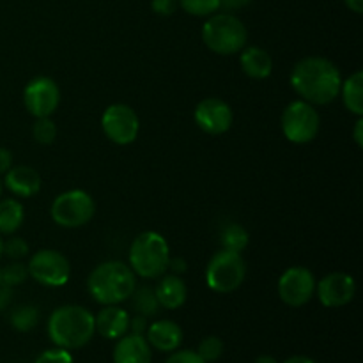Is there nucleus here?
Instances as JSON below:
<instances>
[{"mask_svg":"<svg viewBox=\"0 0 363 363\" xmlns=\"http://www.w3.org/2000/svg\"><path fill=\"white\" fill-rule=\"evenodd\" d=\"M280 124L284 137L289 142L296 145L311 144L321 130V116L314 105L296 99L284 108Z\"/></svg>","mask_w":363,"mask_h":363,"instance_id":"0eeeda50","label":"nucleus"},{"mask_svg":"<svg viewBox=\"0 0 363 363\" xmlns=\"http://www.w3.org/2000/svg\"><path fill=\"white\" fill-rule=\"evenodd\" d=\"M252 0H220V7L227 11H236L241 7H247Z\"/></svg>","mask_w":363,"mask_h":363,"instance_id":"4c0bfd02","label":"nucleus"},{"mask_svg":"<svg viewBox=\"0 0 363 363\" xmlns=\"http://www.w3.org/2000/svg\"><path fill=\"white\" fill-rule=\"evenodd\" d=\"M34 363H74L71 351L62 350V347H53V350H46L35 358Z\"/></svg>","mask_w":363,"mask_h":363,"instance_id":"7c9ffc66","label":"nucleus"},{"mask_svg":"<svg viewBox=\"0 0 363 363\" xmlns=\"http://www.w3.org/2000/svg\"><path fill=\"white\" fill-rule=\"evenodd\" d=\"M9 321L16 332H30L38 325L39 311L34 305H20V307H16L11 312Z\"/></svg>","mask_w":363,"mask_h":363,"instance_id":"393cba45","label":"nucleus"},{"mask_svg":"<svg viewBox=\"0 0 363 363\" xmlns=\"http://www.w3.org/2000/svg\"><path fill=\"white\" fill-rule=\"evenodd\" d=\"M177 0H152L151 7L160 16H172L177 9Z\"/></svg>","mask_w":363,"mask_h":363,"instance_id":"473e14b6","label":"nucleus"},{"mask_svg":"<svg viewBox=\"0 0 363 363\" xmlns=\"http://www.w3.org/2000/svg\"><path fill=\"white\" fill-rule=\"evenodd\" d=\"M247 277V262L243 255L230 250H218L206 266V284L213 293H234Z\"/></svg>","mask_w":363,"mask_h":363,"instance_id":"423d86ee","label":"nucleus"},{"mask_svg":"<svg viewBox=\"0 0 363 363\" xmlns=\"http://www.w3.org/2000/svg\"><path fill=\"white\" fill-rule=\"evenodd\" d=\"M344 2H346V6L350 7L353 13L357 14L363 13V0H344Z\"/></svg>","mask_w":363,"mask_h":363,"instance_id":"ea45409f","label":"nucleus"},{"mask_svg":"<svg viewBox=\"0 0 363 363\" xmlns=\"http://www.w3.org/2000/svg\"><path fill=\"white\" fill-rule=\"evenodd\" d=\"M11 300H13V287L7 286L0 277V311H4L11 303Z\"/></svg>","mask_w":363,"mask_h":363,"instance_id":"f704fd0d","label":"nucleus"},{"mask_svg":"<svg viewBox=\"0 0 363 363\" xmlns=\"http://www.w3.org/2000/svg\"><path fill=\"white\" fill-rule=\"evenodd\" d=\"M2 191H4V184H2V179H0V199H2Z\"/></svg>","mask_w":363,"mask_h":363,"instance_id":"c03bdc74","label":"nucleus"},{"mask_svg":"<svg viewBox=\"0 0 363 363\" xmlns=\"http://www.w3.org/2000/svg\"><path fill=\"white\" fill-rule=\"evenodd\" d=\"M339 96H342V103L351 113L363 117V73L357 71L350 78L342 80Z\"/></svg>","mask_w":363,"mask_h":363,"instance_id":"412c9836","label":"nucleus"},{"mask_svg":"<svg viewBox=\"0 0 363 363\" xmlns=\"http://www.w3.org/2000/svg\"><path fill=\"white\" fill-rule=\"evenodd\" d=\"M282 363H315V362L312 360V358L303 357V354H296V357L287 358V360H286V362H282Z\"/></svg>","mask_w":363,"mask_h":363,"instance_id":"a19ab883","label":"nucleus"},{"mask_svg":"<svg viewBox=\"0 0 363 363\" xmlns=\"http://www.w3.org/2000/svg\"><path fill=\"white\" fill-rule=\"evenodd\" d=\"M177 4L191 16H211L220 9V0H177Z\"/></svg>","mask_w":363,"mask_h":363,"instance_id":"a878e982","label":"nucleus"},{"mask_svg":"<svg viewBox=\"0 0 363 363\" xmlns=\"http://www.w3.org/2000/svg\"><path fill=\"white\" fill-rule=\"evenodd\" d=\"M353 137H354V142H357L358 147H363V117H358V121L354 123Z\"/></svg>","mask_w":363,"mask_h":363,"instance_id":"58836bf2","label":"nucleus"},{"mask_svg":"<svg viewBox=\"0 0 363 363\" xmlns=\"http://www.w3.org/2000/svg\"><path fill=\"white\" fill-rule=\"evenodd\" d=\"M137 287V275L121 261H106L96 266L87 279V289L99 305H119L130 300Z\"/></svg>","mask_w":363,"mask_h":363,"instance_id":"7ed1b4c3","label":"nucleus"},{"mask_svg":"<svg viewBox=\"0 0 363 363\" xmlns=\"http://www.w3.org/2000/svg\"><path fill=\"white\" fill-rule=\"evenodd\" d=\"M248 30L230 13H215L202 25V41L216 55H234L247 46Z\"/></svg>","mask_w":363,"mask_h":363,"instance_id":"39448f33","label":"nucleus"},{"mask_svg":"<svg viewBox=\"0 0 363 363\" xmlns=\"http://www.w3.org/2000/svg\"><path fill=\"white\" fill-rule=\"evenodd\" d=\"M250 243V236H248L247 229L240 223H229L222 229V234H220V245H222L223 250L230 252H241L248 247Z\"/></svg>","mask_w":363,"mask_h":363,"instance_id":"5701e85b","label":"nucleus"},{"mask_svg":"<svg viewBox=\"0 0 363 363\" xmlns=\"http://www.w3.org/2000/svg\"><path fill=\"white\" fill-rule=\"evenodd\" d=\"M96 332L108 340H117L130 332V314L119 305H105L94 318Z\"/></svg>","mask_w":363,"mask_h":363,"instance_id":"f3484780","label":"nucleus"},{"mask_svg":"<svg viewBox=\"0 0 363 363\" xmlns=\"http://www.w3.org/2000/svg\"><path fill=\"white\" fill-rule=\"evenodd\" d=\"M194 119L204 133L216 137V135H223L230 130L234 123V113L223 99L206 98L195 106Z\"/></svg>","mask_w":363,"mask_h":363,"instance_id":"ddd939ff","label":"nucleus"},{"mask_svg":"<svg viewBox=\"0 0 363 363\" xmlns=\"http://www.w3.org/2000/svg\"><path fill=\"white\" fill-rule=\"evenodd\" d=\"M165 363H206L199 357L197 351H191V350H181V351H172L170 357L167 358Z\"/></svg>","mask_w":363,"mask_h":363,"instance_id":"2f4dec72","label":"nucleus"},{"mask_svg":"<svg viewBox=\"0 0 363 363\" xmlns=\"http://www.w3.org/2000/svg\"><path fill=\"white\" fill-rule=\"evenodd\" d=\"M240 64L243 73L252 80H266L273 71V59L261 46H245L241 50Z\"/></svg>","mask_w":363,"mask_h":363,"instance_id":"aec40b11","label":"nucleus"},{"mask_svg":"<svg viewBox=\"0 0 363 363\" xmlns=\"http://www.w3.org/2000/svg\"><path fill=\"white\" fill-rule=\"evenodd\" d=\"M144 337L151 350L172 353V351L179 350L181 342H183V330L177 323L170 321V319H162V321H156L147 326Z\"/></svg>","mask_w":363,"mask_h":363,"instance_id":"dca6fc26","label":"nucleus"},{"mask_svg":"<svg viewBox=\"0 0 363 363\" xmlns=\"http://www.w3.org/2000/svg\"><path fill=\"white\" fill-rule=\"evenodd\" d=\"M131 305H133L135 312L145 318H152L160 312V303L156 300L155 289L151 287H135L133 294L130 296Z\"/></svg>","mask_w":363,"mask_h":363,"instance_id":"b1692460","label":"nucleus"},{"mask_svg":"<svg viewBox=\"0 0 363 363\" xmlns=\"http://www.w3.org/2000/svg\"><path fill=\"white\" fill-rule=\"evenodd\" d=\"M147 318L145 315L137 314L135 318H130V332L137 333V335H145V330H147Z\"/></svg>","mask_w":363,"mask_h":363,"instance_id":"72a5a7b5","label":"nucleus"},{"mask_svg":"<svg viewBox=\"0 0 363 363\" xmlns=\"http://www.w3.org/2000/svg\"><path fill=\"white\" fill-rule=\"evenodd\" d=\"M156 300L160 307L167 311H177L184 305L188 298V287L179 275H162L158 286L155 287Z\"/></svg>","mask_w":363,"mask_h":363,"instance_id":"6ab92c4d","label":"nucleus"},{"mask_svg":"<svg viewBox=\"0 0 363 363\" xmlns=\"http://www.w3.org/2000/svg\"><path fill=\"white\" fill-rule=\"evenodd\" d=\"M27 269L28 277L46 287L66 286L71 277V266L66 255L52 248H43L35 252L28 261Z\"/></svg>","mask_w":363,"mask_h":363,"instance_id":"1a4fd4ad","label":"nucleus"},{"mask_svg":"<svg viewBox=\"0 0 363 363\" xmlns=\"http://www.w3.org/2000/svg\"><path fill=\"white\" fill-rule=\"evenodd\" d=\"M60 103V89L55 80L48 77H35L25 85L23 105L30 116L52 117Z\"/></svg>","mask_w":363,"mask_h":363,"instance_id":"f8f14e48","label":"nucleus"},{"mask_svg":"<svg viewBox=\"0 0 363 363\" xmlns=\"http://www.w3.org/2000/svg\"><path fill=\"white\" fill-rule=\"evenodd\" d=\"M342 74L325 57H305L291 71V87L311 105H330L339 98Z\"/></svg>","mask_w":363,"mask_h":363,"instance_id":"f257e3e1","label":"nucleus"},{"mask_svg":"<svg viewBox=\"0 0 363 363\" xmlns=\"http://www.w3.org/2000/svg\"><path fill=\"white\" fill-rule=\"evenodd\" d=\"M32 137L38 144L50 145L55 142L57 138V126L50 117H39L35 119L34 126H32Z\"/></svg>","mask_w":363,"mask_h":363,"instance_id":"bb28decb","label":"nucleus"},{"mask_svg":"<svg viewBox=\"0 0 363 363\" xmlns=\"http://www.w3.org/2000/svg\"><path fill=\"white\" fill-rule=\"evenodd\" d=\"M52 220L64 229H78L94 218V199L84 190H67L57 195L50 208Z\"/></svg>","mask_w":363,"mask_h":363,"instance_id":"6e6552de","label":"nucleus"},{"mask_svg":"<svg viewBox=\"0 0 363 363\" xmlns=\"http://www.w3.org/2000/svg\"><path fill=\"white\" fill-rule=\"evenodd\" d=\"M25 211L23 206L16 199H2L0 201V234H11L16 233L21 225H23Z\"/></svg>","mask_w":363,"mask_h":363,"instance_id":"4be33fe9","label":"nucleus"},{"mask_svg":"<svg viewBox=\"0 0 363 363\" xmlns=\"http://www.w3.org/2000/svg\"><path fill=\"white\" fill-rule=\"evenodd\" d=\"M4 188L11 191L13 195L21 199L34 197L39 190H41V176L35 169L28 165H16L11 167L6 174H4L2 181Z\"/></svg>","mask_w":363,"mask_h":363,"instance_id":"2eb2a0df","label":"nucleus"},{"mask_svg":"<svg viewBox=\"0 0 363 363\" xmlns=\"http://www.w3.org/2000/svg\"><path fill=\"white\" fill-rule=\"evenodd\" d=\"M11 167H13V155H11L9 149L0 147V176L6 174Z\"/></svg>","mask_w":363,"mask_h":363,"instance_id":"c9c22d12","label":"nucleus"},{"mask_svg":"<svg viewBox=\"0 0 363 363\" xmlns=\"http://www.w3.org/2000/svg\"><path fill=\"white\" fill-rule=\"evenodd\" d=\"M2 248H4V241H2V238H0V259H2Z\"/></svg>","mask_w":363,"mask_h":363,"instance_id":"37998d69","label":"nucleus"},{"mask_svg":"<svg viewBox=\"0 0 363 363\" xmlns=\"http://www.w3.org/2000/svg\"><path fill=\"white\" fill-rule=\"evenodd\" d=\"M186 261L183 257H170L169 259V269L174 273V275H183L186 272Z\"/></svg>","mask_w":363,"mask_h":363,"instance_id":"e433bc0d","label":"nucleus"},{"mask_svg":"<svg viewBox=\"0 0 363 363\" xmlns=\"http://www.w3.org/2000/svg\"><path fill=\"white\" fill-rule=\"evenodd\" d=\"M112 358L113 363H151L152 351L144 335L126 333L117 339Z\"/></svg>","mask_w":363,"mask_h":363,"instance_id":"a211bd4d","label":"nucleus"},{"mask_svg":"<svg viewBox=\"0 0 363 363\" xmlns=\"http://www.w3.org/2000/svg\"><path fill=\"white\" fill-rule=\"evenodd\" d=\"M101 128L110 142L117 145H130L137 140L140 119L131 106L124 103H113L103 112Z\"/></svg>","mask_w":363,"mask_h":363,"instance_id":"9d476101","label":"nucleus"},{"mask_svg":"<svg viewBox=\"0 0 363 363\" xmlns=\"http://www.w3.org/2000/svg\"><path fill=\"white\" fill-rule=\"evenodd\" d=\"M255 363H279V362H277V358L272 357V354H261V357H257Z\"/></svg>","mask_w":363,"mask_h":363,"instance_id":"79ce46f5","label":"nucleus"},{"mask_svg":"<svg viewBox=\"0 0 363 363\" xmlns=\"http://www.w3.org/2000/svg\"><path fill=\"white\" fill-rule=\"evenodd\" d=\"M170 247L155 230L138 234L130 247V268L142 279H160L169 269Z\"/></svg>","mask_w":363,"mask_h":363,"instance_id":"20e7f679","label":"nucleus"},{"mask_svg":"<svg viewBox=\"0 0 363 363\" xmlns=\"http://www.w3.org/2000/svg\"><path fill=\"white\" fill-rule=\"evenodd\" d=\"M28 252H30V248H28V243L23 238L13 236L7 241H4L2 254L6 255V257L13 259V261H20V259L27 257Z\"/></svg>","mask_w":363,"mask_h":363,"instance_id":"c756f323","label":"nucleus"},{"mask_svg":"<svg viewBox=\"0 0 363 363\" xmlns=\"http://www.w3.org/2000/svg\"><path fill=\"white\" fill-rule=\"evenodd\" d=\"M197 353L206 363L216 362L223 354L222 339H218V337H215V335L206 337V339H202L201 344H199Z\"/></svg>","mask_w":363,"mask_h":363,"instance_id":"cd10ccee","label":"nucleus"},{"mask_svg":"<svg viewBox=\"0 0 363 363\" xmlns=\"http://www.w3.org/2000/svg\"><path fill=\"white\" fill-rule=\"evenodd\" d=\"M0 277H2L4 282H6L7 286L16 287V286H21V284L28 279V269L23 262L14 261L0 269Z\"/></svg>","mask_w":363,"mask_h":363,"instance_id":"c85d7f7f","label":"nucleus"},{"mask_svg":"<svg viewBox=\"0 0 363 363\" xmlns=\"http://www.w3.org/2000/svg\"><path fill=\"white\" fill-rule=\"evenodd\" d=\"M96 333L94 315L80 305L55 308L48 319V337L57 347L73 351L87 346Z\"/></svg>","mask_w":363,"mask_h":363,"instance_id":"f03ea898","label":"nucleus"},{"mask_svg":"<svg viewBox=\"0 0 363 363\" xmlns=\"http://www.w3.org/2000/svg\"><path fill=\"white\" fill-rule=\"evenodd\" d=\"M315 294L323 307L340 308L351 303L357 294V284L354 279L347 273H330L323 277L321 282L315 284Z\"/></svg>","mask_w":363,"mask_h":363,"instance_id":"4468645a","label":"nucleus"},{"mask_svg":"<svg viewBox=\"0 0 363 363\" xmlns=\"http://www.w3.org/2000/svg\"><path fill=\"white\" fill-rule=\"evenodd\" d=\"M315 279L311 269L293 266L279 279V296L287 307L300 308L307 305L315 294Z\"/></svg>","mask_w":363,"mask_h":363,"instance_id":"9b49d317","label":"nucleus"}]
</instances>
